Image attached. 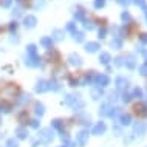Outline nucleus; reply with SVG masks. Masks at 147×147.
<instances>
[{
  "label": "nucleus",
  "mask_w": 147,
  "mask_h": 147,
  "mask_svg": "<svg viewBox=\"0 0 147 147\" xmlns=\"http://www.w3.org/2000/svg\"><path fill=\"white\" fill-rule=\"evenodd\" d=\"M19 87L16 84H5L0 85V104L3 107H9L16 101L19 94Z\"/></svg>",
  "instance_id": "f257e3e1"
}]
</instances>
